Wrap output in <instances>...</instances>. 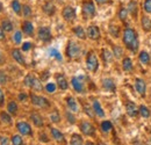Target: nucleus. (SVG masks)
<instances>
[{
	"instance_id": "49530a36",
	"label": "nucleus",
	"mask_w": 151,
	"mask_h": 145,
	"mask_svg": "<svg viewBox=\"0 0 151 145\" xmlns=\"http://www.w3.org/2000/svg\"><path fill=\"white\" fill-rule=\"evenodd\" d=\"M144 11L148 12V13H151V0H145V2H144Z\"/></svg>"
},
{
	"instance_id": "412c9836",
	"label": "nucleus",
	"mask_w": 151,
	"mask_h": 145,
	"mask_svg": "<svg viewBox=\"0 0 151 145\" xmlns=\"http://www.w3.org/2000/svg\"><path fill=\"white\" fill-rule=\"evenodd\" d=\"M30 118H32V121L34 122V124L36 127H43V120L38 114H32Z\"/></svg>"
},
{
	"instance_id": "9b49d317",
	"label": "nucleus",
	"mask_w": 151,
	"mask_h": 145,
	"mask_svg": "<svg viewBox=\"0 0 151 145\" xmlns=\"http://www.w3.org/2000/svg\"><path fill=\"white\" fill-rule=\"evenodd\" d=\"M17 128L20 131V134H22V135H30L32 134V128L26 122H19Z\"/></svg>"
},
{
	"instance_id": "c03bdc74",
	"label": "nucleus",
	"mask_w": 151,
	"mask_h": 145,
	"mask_svg": "<svg viewBox=\"0 0 151 145\" xmlns=\"http://www.w3.org/2000/svg\"><path fill=\"white\" fill-rule=\"evenodd\" d=\"M7 80H8L7 75L2 72V71H0V84H1V85H4V84H6V83H7Z\"/></svg>"
},
{
	"instance_id": "393cba45",
	"label": "nucleus",
	"mask_w": 151,
	"mask_h": 145,
	"mask_svg": "<svg viewBox=\"0 0 151 145\" xmlns=\"http://www.w3.org/2000/svg\"><path fill=\"white\" fill-rule=\"evenodd\" d=\"M73 32H75V34L78 37H79V38H81V39H85V38H86L85 32H84V29H83L80 26H78V27H75V28H73Z\"/></svg>"
},
{
	"instance_id": "58836bf2",
	"label": "nucleus",
	"mask_w": 151,
	"mask_h": 145,
	"mask_svg": "<svg viewBox=\"0 0 151 145\" xmlns=\"http://www.w3.org/2000/svg\"><path fill=\"white\" fill-rule=\"evenodd\" d=\"M127 15H128V9L127 8H121L120 9V13H119V17L122 21H124L127 19Z\"/></svg>"
},
{
	"instance_id": "a18cd8bd",
	"label": "nucleus",
	"mask_w": 151,
	"mask_h": 145,
	"mask_svg": "<svg viewBox=\"0 0 151 145\" xmlns=\"http://www.w3.org/2000/svg\"><path fill=\"white\" fill-rule=\"evenodd\" d=\"M114 55H115V57L120 58L122 56V49L120 47H114Z\"/></svg>"
},
{
	"instance_id": "1a4fd4ad",
	"label": "nucleus",
	"mask_w": 151,
	"mask_h": 145,
	"mask_svg": "<svg viewBox=\"0 0 151 145\" xmlns=\"http://www.w3.org/2000/svg\"><path fill=\"white\" fill-rule=\"evenodd\" d=\"M87 35L91 39H99L100 38V30L96 26H90L87 29Z\"/></svg>"
},
{
	"instance_id": "9d476101",
	"label": "nucleus",
	"mask_w": 151,
	"mask_h": 145,
	"mask_svg": "<svg viewBox=\"0 0 151 145\" xmlns=\"http://www.w3.org/2000/svg\"><path fill=\"white\" fill-rule=\"evenodd\" d=\"M126 109H127V114H128L129 116H132V117L137 116V114L139 113V109H137L136 105H135L134 102H132V101H129V102L127 103Z\"/></svg>"
},
{
	"instance_id": "2f4dec72",
	"label": "nucleus",
	"mask_w": 151,
	"mask_h": 145,
	"mask_svg": "<svg viewBox=\"0 0 151 145\" xmlns=\"http://www.w3.org/2000/svg\"><path fill=\"white\" fill-rule=\"evenodd\" d=\"M112 128H113V126H112V123H111L109 121H105V122L101 123V129H102L104 132H108V131H111Z\"/></svg>"
},
{
	"instance_id": "a878e982",
	"label": "nucleus",
	"mask_w": 151,
	"mask_h": 145,
	"mask_svg": "<svg viewBox=\"0 0 151 145\" xmlns=\"http://www.w3.org/2000/svg\"><path fill=\"white\" fill-rule=\"evenodd\" d=\"M1 27H2V29L5 32H11L13 29V24H12V22L9 20H4L1 22Z\"/></svg>"
},
{
	"instance_id": "39448f33",
	"label": "nucleus",
	"mask_w": 151,
	"mask_h": 145,
	"mask_svg": "<svg viewBox=\"0 0 151 145\" xmlns=\"http://www.w3.org/2000/svg\"><path fill=\"white\" fill-rule=\"evenodd\" d=\"M83 13L85 18H92L95 14V7L94 4L92 1H85L83 5Z\"/></svg>"
},
{
	"instance_id": "6e6552de",
	"label": "nucleus",
	"mask_w": 151,
	"mask_h": 145,
	"mask_svg": "<svg viewBox=\"0 0 151 145\" xmlns=\"http://www.w3.org/2000/svg\"><path fill=\"white\" fill-rule=\"evenodd\" d=\"M63 18L65 19L66 21H72L76 18V11L73 7L71 6H66L63 9Z\"/></svg>"
},
{
	"instance_id": "dca6fc26",
	"label": "nucleus",
	"mask_w": 151,
	"mask_h": 145,
	"mask_svg": "<svg viewBox=\"0 0 151 145\" xmlns=\"http://www.w3.org/2000/svg\"><path fill=\"white\" fill-rule=\"evenodd\" d=\"M22 30L27 34V35H32L34 33V27H33V23L29 22V21H24L22 23Z\"/></svg>"
},
{
	"instance_id": "b1692460",
	"label": "nucleus",
	"mask_w": 151,
	"mask_h": 145,
	"mask_svg": "<svg viewBox=\"0 0 151 145\" xmlns=\"http://www.w3.org/2000/svg\"><path fill=\"white\" fill-rule=\"evenodd\" d=\"M7 110H8L9 114L15 115V114L18 113V105H17L14 101H11V102L8 103V106H7Z\"/></svg>"
},
{
	"instance_id": "6ab92c4d",
	"label": "nucleus",
	"mask_w": 151,
	"mask_h": 145,
	"mask_svg": "<svg viewBox=\"0 0 151 145\" xmlns=\"http://www.w3.org/2000/svg\"><path fill=\"white\" fill-rule=\"evenodd\" d=\"M51 134H52V137L56 139L57 142H59V143H63V142H64V135H63L59 130L52 128V129H51Z\"/></svg>"
},
{
	"instance_id": "473e14b6",
	"label": "nucleus",
	"mask_w": 151,
	"mask_h": 145,
	"mask_svg": "<svg viewBox=\"0 0 151 145\" xmlns=\"http://www.w3.org/2000/svg\"><path fill=\"white\" fill-rule=\"evenodd\" d=\"M0 118H1V121L4 122V123H7V124H9L11 122H12V118H11V116L7 114V113H1L0 114Z\"/></svg>"
},
{
	"instance_id": "e433bc0d",
	"label": "nucleus",
	"mask_w": 151,
	"mask_h": 145,
	"mask_svg": "<svg viewBox=\"0 0 151 145\" xmlns=\"http://www.w3.org/2000/svg\"><path fill=\"white\" fill-rule=\"evenodd\" d=\"M12 143H13V145H22L23 144L22 138H21L20 136H18V135H15V136L12 137Z\"/></svg>"
},
{
	"instance_id": "4468645a",
	"label": "nucleus",
	"mask_w": 151,
	"mask_h": 145,
	"mask_svg": "<svg viewBox=\"0 0 151 145\" xmlns=\"http://www.w3.org/2000/svg\"><path fill=\"white\" fill-rule=\"evenodd\" d=\"M56 79H57L58 87H59L60 90H68L69 84H68V81H66V79H65V77H64L63 74H58L56 77Z\"/></svg>"
},
{
	"instance_id": "de8ad7c7",
	"label": "nucleus",
	"mask_w": 151,
	"mask_h": 145,
	"mask_svg": "<svg viewBox=\"0 0 151 145\" xmlns=\"http://www.w3.org/2000/svg\"><path fill=\"white\" fill-rule=\"evenodd\" d=\"M14 42L17 43V44H19V43H21V38H22V35H21V33L20 32H17L15 34H14Z\"/></svg>"
},
{
	"instance_id": "423d86ee",
	"label": "nucleus",
	"mask_w": 151,
	"mask_h": 145,
	"mask_svg": "<svg viewBox=\"0 0 151 145\" xmlns=\"http://www.w3.org/2000/svg\"><path fill=\"white\" fill-rule=\"evenodd\" d=\"M80 130H81V132H83L84 135H86V136H93L95 132L94 127H93L90 122H86V121L81 122V124H80Z\"/></svg>"
},
{
	"instance_id": "7c9ffc66",
	"label": "nucleus",
	"mask_w": 151,
	"mask_h": 145,
	"mask_svg": "<svg viewBox=\"0 0 151 145\" xmlns=\"http://www.w3.org/2000/svg\"><path fill=\"white\" fill-rule=\"evenodd\" d=\"M34 80H35V77H34L33 74H27V75H26V78H24V84H26V86L32 87V86H33Z\"/></svg>"
},
{
	"instance_id": "f8f14e48",
	"label": "nucleus",
	"mask_w": 151,
	"mask_h": 145,
	"mask_svg": "<svg viewBox=\"0 0 151 145\" xmlns=\"http://www.w3.org/2000/svg\"><path fill=\"white\" fill-rule=\"evenodd\" d=\"M135 87H136V90L137 92L141 94V95H144L145 94V91H147V85H145V83H144V80H142V79H136L135 80Z\"/></svg>"
},
{
	"instance_id": "c85d7f7f",
	"label": "nucleus",
	"mask_w": 151,
	"mask_h": 145,
	"mask_svg": "<svg viewBox=\"0 0 151 145\" xmlns=\"http://www.w3.org/2000/svg\"><path fill=\"white\" fill-rule=\"evenodd\" d=\"M139 60H141L143 64H149V63H150V56L148 55V52L142 51V52L139 54Z\"/></svg>"
},
{
	"instance_id": "052dcab7",
	"label": "nucleus",
	"mask_w": 151,
	"mask_h": 145,
	"mask_svg": "<svg viewBox=\"0 0 151 145\" xmlns=\"http://www.w3.org/2000/svg\"><path fill=\"white\" fill-rule=\"evenodd\" d=\"M85 145H94V144H93V143H91V142H87Z\"/></svg>"
},
{
	"instance_id": "cd10ccee",
	"label": "nucleus",
	"mask_w": 151,
	"mask_h": 145,
	"mask_svg": "<svg viewBox=\"0 0 151 145\" xmlns=\"http://www.w3.org/2000/svg\"><path fill=\"white\" fill-rule=\"evenodd\" d=\"M70 145H83V138H81V136L75 134V135L72 136V138H71Z\"/></svg>"
},
{
	"instance_id": "5fc2aeb1",
	"label": "nucleus",
	"mask_w": 151,
	"mask_h": 145,
	"mask_svg": "<svg viewBox=\"0 0 151 145\" xmlns=\"http://www.w3.org/2000/svg\"><path fill=\"white\" fill-rule=\"evenodd\" d=\"M5 30L2 29V27H0V41H2L4 38H5V33H4Z\"/></svg>"
},
{
	"instance_id": "4d7b16f0",
	"label": "nucleus",
	"mask_w": 151,
	"mask_h": 145,
	"mask_svg": "<svg viewBox=\"0 0 151 145\" xmlns=\"http://www.w3.org/2000/svg\"><path fill=\"white\" fill-rule=\"evenodd\" d=\"M19 99H20V100H26V99H27V95L22 93V94H20V95H19Z\"/></svg>"
},
{
	"instance_id": "864d4df0",
	"label": "nucleus",
	"mask_w": 151,
	"mask_h": 145,
	"mask_svg": "<svg viewBox=\"0 0 151 145\" xmlns=\"http://www.w3.org/2000/svg\"><path fill=\"white\" fill-rule=\"evenodd\" d=\"M40 141H42V142H44V143H47L49 139H48V137L44 135V134H42V135H40Z\"/></svg>"
},
{
	"instance_id": "37998d69",
	"label": "nucleus",
	"mask_w": 151,
	"mask_h": 145,
	"mask_svg": "<svg viewBox=\"0 0 151 145\" xmlns=\"http://www.w3.org/2000/svg\"><path fill=\"white\" fill-rule=\"evenodd\" d=\"M22 12H23V15H24V17H29V15L32 14V9H30V7L27 6V5H24V6L22 7Z\"/></svg>"
},
{
	"instance_id": "ea45409f",
	"label": "nucleus",
	"mask_w": 151,
	"mask_h": 145,
	"mask_svg": "<svg viewBox=\"0 0 151 145\" xmlns=\"http://www.w3.org/2000/svg\"><path fill=\"white\" fill-rule=\"evenodd\" d=\"M102 55H104V59H105V62H111L112 60V54L108 51V50H104L102 51Z\"/></svg>"
},
{
	"instance_id": "ddd939ff",
	"label": "nucleus",
	"mask_w": 151,
	"mask_h": 145,
	"mask_svg": "<svg viewBox=\"0 0 151 145\" xmlns=\"http://www.w3.org/2000/svg\"><path fill=\"white\" fill-rule=\"evenodd\" d=\"M71 83H72L73 88H75L78 93H83V92H84V84H83V81H81V79H80V78L73 77Z\"/></svg>"
},
{
	"instance_id": "a19ab883",
	"label": "nucleus",
	"mask_w": 151,
	"mask_h": 145,
	"mask_svg": "<svg viewBox=\"0 0 151 145\" xmlns=\"http://www.w3.org/2000/svg\"><path fill=\"white\" fill-rule=\"evenodd\" d=\"M45 90H47V92H49V93H54V92L56 91V85L52 84V83H49V84H47Z\"/></svg>"
},
{
	"instance_id": "09e8293b",
	"label": "nucleus",
	"mask_w": 151,
	"mask_h": 145,
	"mask_svg": "<svg viewBox=\"0 0 151 145\" xmlns=\"http://www.w3.org/2000/svg\"><path fill=\"white\" fill-rule=\"evenodd\" d=\"M66 117H68V120H69V122H70V123H75V116H73L70 111H68V113H66Z\"/></svg>"
},
{
	"instance_id": "20e7f679",
	"label": "nucleus",
	"mask_w": 151,
	"mask_h": 145,
	"mask_svg": "<svg viewBox=\"0 0 151 145\" xmlns=\"http://www.w3.org/2000/svg\"><path fill=\"white\" fill-rule=\"evenodd\" d=\"M30 99H32L33 105H35L37 107H41V108H48L50 106V102L45 98H43V96H38V95H35V94H32Z\"/></svg>"
},
{
	"instance_id": "c756f323",
	"label": "nucleus",
	"mask_w": 151,
	"mask_h": 145,
	"mask_svg": "<svg viewBox=\"0 0 151 145\" xmlns=\"http://www.w3.org/2000/svg\"><path fill=\"white\" fill-rule=\"evenodd\" d=\"M123 69H124V71H132V63L130 58H124L123 59Z\"/></svg>"
},
{
	"instance_id": "7ed1b4c3",
	"label": "nucleus",
	"mask_w": 151,
	"mask_h": 145,
	"mask_svg": "<svg viewBox=\"0 0 151 145\" xmlns=\"http://www.w3.org/2000/svg\"><path fill=\"white\" fill-rule=\"evenodd\" d=\"M86 65H87V69L91 71V72H95L99 67V62L96 59V56L94 55V52H88L87 55V58H86Z\"/></svg>"
},
{
	"instance_id": "8fccbe9b",
	"label": "nucleus",
	"mask_w": 151,
	"mask_h": 145,
	"mask_svg": "<svg viewBox=\"0 0 151 145\" xmlns=\"http://www.w3.org/2000/svg\"><path fill=\"white\" fill-rule=\"evenodd\" d=\"M84 109H85V113H86L87 115H90L91 117L93 116V113H92V110H91V108H88V106H86V103H84Z\"/></svg>"
},
{
	"instance_id": "f704fd0d",
	"label": "nucleus",
	"mask_w": 151,
	"mask_h": 145,
	"mask_svg": "<svg viewBox=\"0 0 151 145\" xmlns=\"http://www.w3.org/2000/svg\"><path fill=\"white\" fill-rule=\"evenodd\" d=\"M139 114H141L143 117L148 118V117L150 116V110L147 108V107H144V106H141V107H139Z\"/></svg>"
},
{
	"instance_id": "72a5a7b5",
	"label": "nucleus",
	"mask_w": 151,
	"mask_h": 145,
	"mask_svg": "<svg viewBox=\"0 0 151 145\" xmlns=\"http://www.w3.org/2000/svg\"><path fill=\"white\" fill-rule=\"evenodd\" d=\"M12 8H13V11H14L17 14H20V13H21V5H20V2L18 0L12 1Z\"/></svg>"
},
{
	"instance_id": "c9c22d12",
	"label": "nucleus",
	"mask_w": 151,
	"mask_h": 145,
	"mask_svg": "<svg viewBox=\"0 0 151 145\" xmlns=\"http://www.w3.org/2000/svg\"><path fill=\"white\" fill-rule=\"evenodd\" d=\"M32 88H34L35 91H42V84H41V81L38 80L37 78H35V80H34V83H33Z\"/></svg>"
},
{
	"instance_id": "5701e85b",
	"label": "nucleus",
	"mask_w": 151,
	"mask_h": 145,
	"mask_svg": "<svg viewBox=\"0 0 151 145\" xmlns=\"http://www.w3.org/2000/svg\"><path fill=\"white\" fill-rule=\"evenodd\" d=\"M142 26H143V29L149 32L151 29V19L148 17H143L142 18Z\"/></svg>"
},
{
	"instance_id": "aec40b11",
	"label": "nucleus",
	"mask_w": 151,
	"mask_h": 145,
	"mask_svg": "<svg viewBox=\"0 0 151 145\" xmlns=\"http://www.w3.org/2000/svg\"><path fill=\"white\" fill-rule=\"evenodd\" d=\"M102 84H104V87H105V90H107V91H111V92L115 91V84H114V81L112 80V79H104Z\"/></svg>"
},
{
	"instance_id": "2eb2a0df",
	"label": "nucleus",
	"mask_w": 151,
	"mask_h": 145,
	"mask_svg": "<svg viewBox=\"0 0 151 145\" xmlns=\"http://www.w3.org/2000/svg\"><path fill=\"white\" fill-rule=\"evenodd\" d=\"M55 9L56 8H55V6H54V4L51 1H48V2H45L43 5V11L48 15H54L55 14Z\"/></svg>"
},
{
	"instance_id": "4be33fe9",
	"label": "nucleus",
	"mask_w": 151,
	"mask_h": 145,
	"mask_svg": "<svg viewBox=\"0 0 151 145\" xmlns=\"http://www.w3.org/2000/svg\"><path fill=\"white\" fill-rule=\"evenodd\" d=\"M66 103H68V107L69 109L71 110V111H77L78 110V106H77V103H76V100L73 98H68L66 99Z\"/></svg>"
},
{
	"instance_id": "f257e3e1",
	"label": "nucleus",
	"mask_w": 151,
	"mask_h": 145,
	"mask_svg": "<svg viewBox=\"0 0 151 145\" xmlns=\"http://www.w3.org/2000/svg\"><path fill=\"white\" fill-rule=\"evenodd\" d=\"M123 42L127 45L128 49L132 51H136L138 48V41H137V35L132 30V28H127L123 33Z\"/></svg>"
},
{
	"instance_id": "bb28decb",
	"label": "nucleus",
	"mask_w": 151,
	"mask_h": 145,
	"mask_svg": "<svg viewBox=\"0 0 151 145\" xmlns=\"http://www.w3.org/2000/svg\"><path fill=\"white\" fill-rule=\"evenodd\" d=\"M128 12L132 13V17H136V15H137V4H136L135 1H130V2H129Z\"/></svg>"
},
{
	"instance_id": "f3484780",
	"label": "nucleus",
	"mask_w": 151,
	"mask_h": 145,
	"mask_svg": "<svg viewBox=\"0 0 151 145\" xmlns=\"http://www.w3.org/2000/svg\"><path fill=\"white\" fill-rule=\"evenodd\" d=\"M93 110H94V113L98 115V116H100V117H104V116H105L104 109L101 108L100 102H99V101H96V100L93 101Z\"/></svg>"
},
{
	"instance_id": "79ce46f5",
	"label": "nucleus",
	"mask_w": 151,
	"mask_h": 145,
	"mask_svg": "<svg viewBox=\"0 0 151 145\" xmlns=\"http://www.w3.org/2000/svg\"><path fill=\"white\" fill-rule=\"evenodd\" d=\"M50 118H51V121H52V122H55V123H58V122H59V120H60L59 114H58L57 111H54V113L50 115Z\"/></svg>"
},
{
	"instance_id": "6e6d98bb",
	"label": "nucleus",
	"mask_w": 151,
	"mask_h": 145,
	"mask_svg": "<svg viewBox=\"0 0 151 145\" xmlns=\"http://www.w3.org/2000/svg\"><path fill=\"white\" fill-rule=\"evenodd\" d=\"M4 100H5V96H4V93H2V91L0 90V105H2V103H4Z\"/></svg>"
},
{
	"instance_id": "bf43d9fd",
	"label": "nucleus",
	"mask_w": 151,
	"mask_h": 145,
	"mask_svg": "<svg viewBox=\"0 0 151 145\" xmlns=\"http://www.w3.org/2000/svg\"><path fill=\"white\" fill-rule=\"evenodd\" d=\"M106 1H108V0H96L98 4H104V2H106Z\"/></svg>"
},
{
	"instance_id": "13d9d810",
	"label": "nucleus",
	"mask_w": 151,
	"mask_h": 145,
	"mask_svg": "<svg viewBox=\"0 0 151 145\" xmlns=\"http://www.w3.org/2000/svg\"><path fill=\"white\" fill-rule=\"evenodd\" d=\"M4 60H5V59H4V55H2V52L0 51V64H2Z\"/></svg>"
},
{
	"instance_id": "603ef678",
	"label": "nucleus",
	"mask_w": 151,
	"mask_h": 145,
	"mask_svg": "<svg viewBox=\"0 0 151 145\" xmlns=\"http://www.w3.org/2000/svg\"><path fill=\"white\" fill-rule=\"evenodd\" d=\"M0 144L1 145H8V138L7 137H0Z\"/></svg>"
},
{
	"instance_id": "a211bd4d",
	"label": "nucleus",
	"mask_w": 151,
	"mask_h": 145,
	"mask_svg": "<svg viewBox=\"0 0 151 145\" xmlns=\"http://www.w3.org/2000/svg\"><path fill=\"white\" fill-rule=\"evenodd\" d=\"M12 56H13V58L19 63V64H24L26 62H24V58L22 57V54H21V51L18 50V49H14L13 51H12Z\"/></svg>"
},
{
	"instance_id": "f03ea898",
	"label": "nucleus",
	"mask_w": 151,
	"mask_h": 145,
	"mask_svg": "<svg viewBox=\"0 0 151 145\" xmlns=\"http://www.w3.org/2000/svg\"><path fill=\"white\" fill-rule=\"evenodd\" d=\"M81 54V47L75 42V41H70L69 44H68V48H66V55L69 58H78Z\"/></svg>"
},
{
	"instance_id": "e2e57ef3",
	"label": "nucleus",
	"mask_w": 151,
	"mask_h": 145,
	"mask_svg": "<svg viewBox=\"0 0 151 145\" xmlns=\"http://www.w3.org/2000/svg\"><path fill=\"white\" fill-rule=\"evenodd\" d=\"M99 145H105V144H99Z\"/></svg>"
},
{
	"instance_id": "0eeeda50",
	"label": "nucleus",
	"mask_w": 151,
	"mask_h": 145,
	"mask_svg": "<svg viewBox=\"0 0 151 145\" xmlns=\"http://www.w3.org/2000/svg\"><path fill=\"white\" fill-rule=\"evenodd\" d=\"M38 37L43 42H48L51 39V32L48 27H42L38 29Z\"/></svg>"
},
{
	"instance_id": "3c124183",
	"label": "nucleus",
	"mask_w": 151,
	"mask_h": 145,
	"mask_svg": "<svg viewBox=\"0 0 151 145\" xmlns=\"http://www.w3.org/2000/svg\"><path fill=\"white\" fill-rule=\"evenodd\" d=\"M30 47H32V44H30L29 42H26V43H23V45H22V50H23V51H28V50L30 49Z\"/></svg>"
},
{
	"instance_id": "4c0bfd02",
	"label": "nucleus",
	"mask_w": 151,
	"mask_h": 145,
	"mask_svg": "<svg viewBox=\"0 0 151 145\" xmlns=\"http://www.w3.org/2000/svg\"><path fill=\"white\" fill-rule=\"evenodd\" d=\"M49 54L50 56H52V57H55L57 60H62V55L59 54L58 51H57L56 49H50V51H49Z\"/></svg>"
},
{
	"instance_id": "680f3d73",
	"label": "nucleus",
	"mask_w": 151,
	"mask_h": 145,
	"mask_svg": "<svg viewBox=\"0 0 151 145\" xmlns=\"http://www.w3.org/2000/svg\"><path fill=\"white\" fill-rule=\"evenodd\" d=\"M1 11H2V5H1V2H0V13H1Z\"/></svg>"
}]
</instances>
